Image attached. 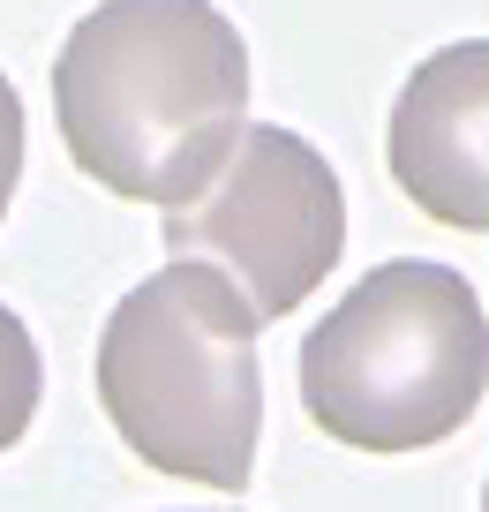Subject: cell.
<instances>
[{"mask_svg":"<svg viewBox=\"0 0 489 512\" xmlns=\"http://www.w3.org/2000/svg\"><path fill=\"white\" fill-rule=\"evenodd\" d=\"M53 121L76 174L181 211L249 128V46L211 0H98L61 38Z\"/></svg>","mask_w":489,"mask_h":512,"instance_id":"1","label":"cell"},{"mask_svg":"<svg viewBox=\"0 0 489 512\" xmlns=\"http://www.w3.org/2000/svg\"><path fill=\"white\" fill-rule=\"evenodd\" d=\"M256 302L204 256L128 287L98 332V407L143 467L204 490H249L264 437Z\"/></svg>","mask_w":489,"mask_h":512,"instance_id":"2","label":"cell"},{"mask_svg":"<svg viewBox=\"0 0 489 512\" xmlns=\"http://www.w3.org/2000/svg\"><path fill=\"white\" fill-rule=\"evenodd\" d=\"M301 415L347 452H429L474 422L489 392L482 294L429 256L362 272L301 339Z\"/></svg>","mask_w":489,"mask_h":512,"instance_id":"3","label":"cell"},{"mask_svg":"<svg viewBox=\"0 0 489 512\" xmlns=\"http://www.w3.org/2000/svg\"><path fill=\"white\" fill-rule=\"evenodd\" d=\"M166 249L204 256L256 302V317H294L347 249V189L332 159L294 128L249 121L234 159L196 204L166 211Z\"/></svg>","mask_w":489,"mask_h":512,"instance_id":"4","label":"cell"},{"mask_svg":"<svg viewBox=\"0 0 489 512\" xmlns=\"http://www.w3.org/2000/svg\"><path fill=\"white\" fill-rule=\"evenodd\" d=\"M384 159L414 211L489 234V38L437 46L392 98Z\"/></svg>","mask_w":489,"mask_h":512,"instance_id":"5","label":"cell"},{"mask_svg":"<svg viewBox=\"0 0 489 512\" xmlns=\"http://www.w3.org/2000/svg\"><path fill=\"white\" fill-rule=\"evenodd\" d=\"M38 392H46L38 339H31V324H23L16 309L0 302V452L23 445V430H31V415H38Z\"/></svg>","mask_w":489,"mask_h":512,"instance_id":"6","label":"cell"},{"mask_svg":"<svg viewBox=\"0 0 489 512\" xmlns=\"http://www.w3.org/2000/svg\"><path fill=\"white\" fill-rule=\"evenodd\" d=\"M16 181H23V98H16V83L0 76V219H8Z\"/></svg>","mask_w":489,"mask_h":512,"instance_id":"7","label":"cell"},{"mask_svg":"<svg viewBox=\"0 0 489 512\" xmlns=\"http://www.w3.org/2000/svg\"><path fill=\"white\" fill-rule=\"evenodd\" d=\"M482 512H489V482H482Z\"/></svg>","mask_w":489,"mask_h":512,"instance_id":"8","label":"cell"}]
</instances>
